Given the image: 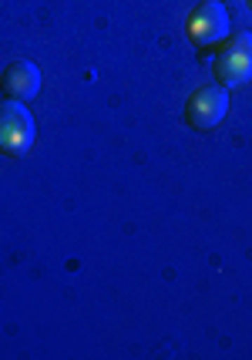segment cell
Returning a JSON list of instances; mask_svg holds the SVG:
<instances>
[{"label": "cell", "mask_w": 252, "mask_h": 360, "mask_svg": "<svg viewBox=\"0 0 252 360\" xmlns=\"http://www.w3.org/2000/svg\"><path fill=\"white\" fill-rule=\"evenodd\" d=\"M212 71H215V81L225 84L229 91L249 84L252 81V31L229 34L219 44V54H215Z\"/></svg>", "instance_id": "cell-1"}, {"label": "cell", "mask_w": 252, "mask_h": 360, "mask_svg": "<svg viewBox=\"0 0 252 360\" xmlns=\"http://www.w3.org/2000/svg\"><path fill=\"white\" fill-rule=\"evenodd\" d=\"M37 125L34 115L24 108V101L0 98V152L11 158H24L34 148Z\"/></svg>", "instance_id": "cell-2"}, {"label": "cell", "mask_w": 252, "mask_h": 360, "mask_svg": "<svg viewBox=\"0 0 252 360\" xmlns=\"http://www.w3.org/2000/svg\"><path fill=\"white\" fill-rule=\"evenodd\" d=\"M185 34L189 41L199 51H208V47H219L225 37H229V11L222 0H205L192 11L189 24H185Z\"/></svg>", "instance_id": "cell-3"}, {"label": "cell", "mask_w": 252, "mask_h": 360, "mask_svg": "<svg viewBox=\"0 0 252 360\" xmlns=\"http://www.w3.org/2000/svg\"><path fill=\"white\" fill-rule=\"evenodd\" d=\"M229 115V88L225 84H205L185 101V122L195 131H212Z\"/></svg>", "instance_id": "cell-4"}, {"label": "cell", "mask_w": 252, "mask_h": 360, "mask_svg": "<svg viewBox=\"0 0 252 360\" xmlns=\"http://www.w3.org/2000/svg\"><path fill=\"white\" fill-rule=\"evenodd\" d=\"M0 94L4 98H11V101H34L37 94H41V68L27 58H17L4 68V75H0Z\"/></svg>", "instance_id": "cell-5"}, {"label": "cell", "mask_w": 252, "mask_h": 360, "mask_svg": "<svg viewBox=\"0 0 252 360\" xmlns=\"http://www.w3.org/2000/svg\"><path fill=\"white\" fill-rule=\"evenodd\" d=\"M249 7H252V0H249Z\"/></svg>", "instance_id": "cell-6"}]
</instances>
